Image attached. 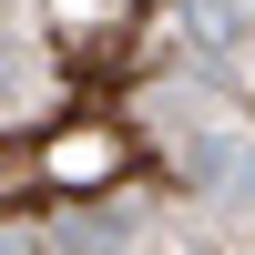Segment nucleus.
Here are the masks:
<instances>
[{"mask_svg":"<svg viewBox=\"0 0 255 255\" xmlns=\"http://www.w3.org/2000/svg\"><path fill=\"white\" fill-rule=\"evenodd\" d=\"M0 255H255L225 0H0Z\"/></svg>","mask_w":255,"mask_h":255,"instance_id":"1","label":"nucleus"}]
</instances>
